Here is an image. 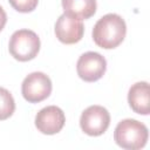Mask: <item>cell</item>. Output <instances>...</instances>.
<instances>
[{
    "instance_id": "cell-7",
    "label": "cell",
    "mask_w": 150,
    "mask_h": 150,
    "mask_svg": "<svg viewBox=\"0 0 150 150\" xmlns=\"http://www.w3.org/2000/svg\"><path fill=\"white\" fill-rule=\"evenodd\" d=\"M66 123V116L61 108L48 105L42 108L35 116L36 129L45 135H54L61 131Z\"/></svg>"
},
{
    "instance_id": "cell-10",
    "label": "cell",
    "mask_w": 150,
    "mask_h": 150,
    "mask_svg": "<svg viewBox=\"0 0 150 150\" xmlns=\"http://www.w3.org/2000/svg\"><path fill=\"white\" fill-rule=\"evenodd\" d=\"M62 7L66 14L86 20L96 13V0H62Z\"/></svg>"
},
{
    "instance_id": "cell-8",
    "label": "cell",
    "mask_w": 150,
    "mask_h": 150,
    "mask_svg": "<svg viewBox=\"0 0 150 150\" xmlns=\"http://www.w3.org/2000/svg\"><path fill=\"white\" fill-rule=\"evenodd\" d=\"M84 33L82 20L70 16L66 13L59 16L55 23V35L62 43L73 45L79 42Z\"/></svg>"
},
{
    "instance_id": "cell-13",
    "label": "cell",
    "mask_w": 150,
    "mask_h": 150,
    "mask_svg": "<svg viewBox=\"0 0 150 150\" xmlns=\"http://www.w3.org/2000/svg\"><path fill=\"white\" fill-rule=\"evenodd\" d=\"M6 22H7V15H6V12H5V9L0 6V32L4 29Z\"/></svg>"
},
{
    "instance_id": "cell-3",
    "label": "cell",
    "mask_w": 150,
    "mask_h": 150,
    "mask_svg": "<svg viewBox=\"0 0 150 150\" xmlns=\"http://www.w3.org/2000/svg\"><path fill=\"white\" fill-rule=\"evenodd\" d=\"M8 49L11 55L21 62L33 60L40 50V39L30 29H19L11 36Z\"/></svg>"
},
{
    "instance_id": "cell-5",
    "label": "cell",
    "mask_w": 150,
    "mask_h": 150,
    "mask_svg": "<svg viewBox=\"0 0 150 150\" xmlns=\"http://www.w3.org/2000/svg\"><path fill=\"white\" fill-rule=\"evenodd\" d=\"M110 124L109 111L102 105H90L81 114L80 127L89 136H100Z\"/></svg>"
},
{
    "instance_id": "cell-11",
    "label": "cell",
    "mask_w": 150,
    "mask_h": 150,
    "mask_svg": "<svg viewBox=\"0 0 150 150\" xmlns=\"http://www.w3.org/2000/svg\"><path fill=\"white\" fill-rule=\"evenodd\" d=\"M14 110H15V102L12 94L7 89L0 87V121L11 117Z\"/></svg>"
},
{
    "instance_id": "cell-9",
    "label": "cell",
    "mask_w": 150,
    "mask_h": 150,
    "mask_svg": "<svg viewBox=\"0 0 150 150\" xmlns=\"http://www.w3.org/2000/svg\"><path fill=\"white\" fill-rule=\"evenodd\" d=\"M128 102L130 108L141 115L150 112V88L148 82H137L132 84L128 93Z\"/></svg>"
},
{
    "instance_id": "cell-4",
    "label": "cell",
    "mask_w": 150,
    "mask_h": 150,
    "mask_svg": "<svg viewBox=\"0 0 150 150\" xmlns=\"http://www.w3.org/2000/svg\"><path fill=\"white\" fill-rule=\"evenodd\" d=\"M21 93L23 98L29 103H39L50 95L52 81L45 73H30L22 81Z\"/></svg>"
},
{
    "instance_id": "cell-6",
    "label": "cell",
    "mask_w": 150,
    "mask_h": 150,
    "mask_svg": "<svg viewBox=\"0 0 150 150\" xmlns=\"http://www.w3.org/2000/svg\"><path fill=\"white\" fill-rule=\"evenodd\" d=\"M107 69L104 56L96 52H87L82 54L76 63V70L80 79L86 82H95L100 80Z\"/></svg>"
},
{
    "instance_id": "cell-12",
    "label": "cell",
    "mask_w": 150,
    "mask_h": 150,
    "mask_svg": "<svg viewBox=\"0 0 150 150\" xmlns=\"http://www.w3.org/2000/svg\"><path fill=\"white\" fill-rule=\"evenodd\" d=\"M11 6L20 12V13H28L36 8L39 0H8Z\"/></svg>"
},
{
    "instance_id": "cell-2",
    "label": "cell",
    "mask_w": 150,
    "mask_h": 150,
    "mask_svg": "<svg viewBox=\"0 0 150 150\" xmlns=\"http://www.w3.org/2000/svg\"><path fill=\"white\" fill-rule=\"evenodd\" d=\"M148 137L149 132L145 124L132 118L121 121L116 125L114 132L116 144L127 150L142 149L146 144Z\"/></svg>"
},
{
    "instance_id": "cell-1",
    "label": "cell",
    "mask_w": 150,
    "mask_h": 150,
    "mask_svg": "<svg viewBox=\"0 0 150 150\" xmlns=\"http://www.w3.org/2000/svg\"><path fill=\"white\" fill-rule=\"evenodd\" d=\"M127 34L125 21L115 13L103 15L93 28L94 42L104 49L116 48L122 43Z\"/></svg>"
}]
</instances>
